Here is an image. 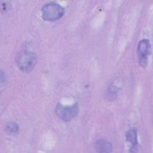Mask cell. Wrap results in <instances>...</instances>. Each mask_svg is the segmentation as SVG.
<instances>
[{
    "instance_id": "obj_1",
    "label": "cell",
    "mask_w": 153,
    "mask_h": 153,
    "mask_svg": "<svg viewBox=\"0 0 153 153\" xmlns=\"http://www.w3.org/2000/svg\"><path fill=\"white\" fill-rule=\"evenodd\" d=\"M16 61L21 71L29 72L34 69L37 62V57L33 51L22 50L17 54Z\"/></svg>"
},
{
    "instance_id": "obj_2",
    "label": "cell",
    "mask_w": 153,
    "mask_h": 153,
    "mask_svg": "<svg viewBox=\"0 0 153 153\" xmlns=\"http://www.w3.org/2000/svg\"><path fill=\"white\" fill-rule=\"evenodd\" d=\"M42 17L44 20L54 22L61 19L65 14V9L56 2H48L41 8Z\"/></svg>"
},
{
    "instance_id": "obj_3",
    "label": "cell",
    "mask_w": 153,
    "mask_h": 153,
    "mask_svg": "<svg viewBox=\"0 0 153 153\" xmlns=\"http://www.w3.org/2000/svg\"><path fill=\"white\" fill-rule=\"evenodd\" d=\"M79 111L77 103L71 106H65L61 103L57 104L55 112L57 116L63 121H69L74 118Z\"/></svg>"
},
{
    "instance_id": "obj_4",
    "label": "cell",
    "mask_w": 153,
    "mask_h": 153,
    "mask_svg": "<svg viewBox=\"0 0 153 153\" xmlns=\"http://www.w3.org/2000/svg\"><path fill=\"white\" fill-rule=\"evenodd\" d=\"M150 50L151 45L148 39H143L139 41L137 48V54L139 63L143 68L146 67L147 65L148 57L150 53Z\"/></svg>"
},
{
    "instance_id": "obj_5",
    "label": "cell",
    "mask_w": 153,
    "mask_h": 153,
    "mask_svg": "<svg viewBox=\"0 0 153 153\" xmlns=\"http://www.w3.org/2000/svg\"><path fill=\"white\" fill-rule=\"evenodd\" d=\"M126 140L131 143V146L130 152H134L138 151L139 143L137 141V130L135 128H131L129 129L126 134Z\"/></svg>"
},
{
    "instance_id": "obj_6",
    "label": "cell",
    "mask_w": 153,
    "mask_h": 153,
    "mask_svg": "<svg viewBox=\"0 0 153 153\" xmlns=\"http://www.w3.org/2000/svg\"><path fill=\"white\" fill-rule=\"evenodd\" d=\"M95 149L98 152H111L112 151V144L104 139L97 140L94 145Z\"/></svg>"
},
{
    "instance_id": "obj_7",
    "label": "cell",
    "mask_w": 153,
    "mask_h": 153,
    "mask_svg": "<svg viewBox=\"0 0 153 153\" xmlns=\"http://www.w3.org/2000/svg\"><path fill=\"white\" fill-rule=\"evenodd\" d=\"M19 127L16 122H10L5 126V131L8 134H16L19 131Z\"/></svg>"
}]
</instances>
